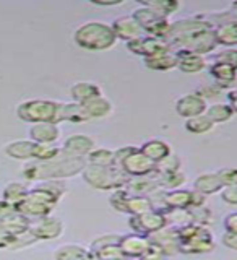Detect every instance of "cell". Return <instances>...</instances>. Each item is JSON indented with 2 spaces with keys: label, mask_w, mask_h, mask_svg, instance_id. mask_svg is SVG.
<instances>
[{
  "label": "cell",
  "mask_w": 237,
  "mask_h": 260,
  "mask_svg": "<svg viewBox=\"0 0 237 260\" xmlns=\"http://www.w3.org/2000/svg\"><path fill=\"white\" fill-rule=\"evenodd\" d=\"M31 231L36 236L38 241H52L60 238V234L63 233V223L59 218L54 216H46L36 219L31 223Z\"/></svg>",
  "instance_id": "15"
},
{
  "label": "cell",
  "mask_w": 237,
  "mask_h": 260,
  "mask_svg": "<svg viewBox=\"0 0 237 260\" xmlns=\"http://www.w3.org/2000/svg\"><path fill=\"white\" fill-rule=\"evenodd\" d=\"M176 171H181V159H179V156L174 153H171L167 158L156 162V173L159 174L176 173Z\"/></svg>",
  "instance_id": "42"
},
{
  "label": "cell",
  "mask_w": 237,
  "mask_h": 260,
  "mask_svg": "<svg viewBox=\"0 0 237 260\" xmlns=\"http://www.w3.org/2000/svg\"><path fill=\"white\" fill-rule=\"evenodd\" d=\"M89 117L83 108V104L80 103H60V109L57 114V125L60 122H73V124H81V122H88Z\"/></svg>",
  "instance_id": "21"
},
{
  "label": "cell",
  "mask_w": 237,
  "mask_h": 260,
  "mask_svg": "<svg viewBox=\"0 0 237 260\" xmlns=\"http://www.w3.org/2000/svg\"><path fill=\"white\" fill-rule=\"evenodd\" d=\"M127 49L132 54L143 57V59H148V57L164 54V52H173L167 41L151 38V36H142L132 41V43H127Z\"/></svg>",
  "instance_id": "10"
},
{
  "label": "cell",
  "mask_w": 237,
  "mask_h": 260,
  "mask_svg": "<svg viewBox=\"0 0 237 260\" xmlns=\"http://www.w3.org/2000/svg\"><path fill=\"white\" fill-rule=\"evenodd\" d=\"M120 242V236L119 234H103L99 238H96L91 244V247L89 250H97L101 247H106V246H116V244Z\"/></svg>",
  "instance_id": "48"
},
{
  "label": "cell",
  "mask_w": 237,
  "mask_h": 260,
  "mask_svg": "<svg viewBox=\"0 0 237 260\" xmlns=\"http://www.w3.org/2000/svg\"><path fill=\"white\" fill-rule=\"evenodd\" d=\"M215 62L226 63V65H229V67L237 70V49L229 47V49H224V51H221V52H218L215 55Z\"/></svg>",
  "instance_id": "47"
},
{
  "label": "cell",
  "mask_w": 237,
  "mask_h": 260,
  "mask_svg": "<svg viewBox=\"0 0 237 260\" xmlns=\"http://www.w3.org/2000/svg\"><path fill=\"white\" fill-rule=\"evenodd\" d=\"M140 4L143 7H150L154 12H158L162 15L164 18H167L169 15H173L179 10L181 4L176 2V0H140Z\"/></svg>",
  "instance_id": "37"
},
{
  "label": "cell",
  "mask_w": 237,
  "mask_h": 260,
  "mask_svg": "<svg viewBox=\"0 0 237 260\" xmlns=\"http://www.w3.org/2000/svg\"><path fill=\"white\" fill-rule=\"evenodd\" d=\"M140 151L145 154L146 158H150L153 162H159V161L167 158L169 154L173 153L169 143L164 142V140H159V138H153V140L145 142L140 146Z\"/></svg>",
  "instance_id": "27"
},
{
  "label": "cell",
  "mask_w": 237,
  "mask_h": 260,
  "mask_svg": "<svg viewBox=\"0 0 237 260\" xmlns=\"http://www.w3.org/2000/svg\"><path fill=\"white\" fill-rule=\"evenodd\" d=\"M75 43L86 51L99 52L108 51V49L116 46L119 41L116 31H114L112 24H108L104 21H88L83 23L73 35Z\"/></svg>",
  "instance_id": "3"
},
{
  "label": "cell",
  "mask_w": 237,
  "mask_h": 260,
  "mask_svg": "<svg viewBox=\"0 0 237 260\" xmlns=\"http://www.w3.org/2000/svg\"><path fill=\"white\" fill-rule=\"evenodd\" d=\"M227 98H229V106L232 108V111L237 112V91H231L227 94Z\"/></svg>",
  "instance_id": "57"
},
{
  "label": "cell",
  "mask_w": 237,
  "mask_h": 260,
  "mask_svg": "<svg viewBox=\"0 0 237 260\" xmlns=\"http://www.w3.org/2000/svg\"><path fill=\"white\" fill-rule=\"evenodd\" d=\"M158 176V184L162 190H176V189H181V185L185 182V174L182 171H176V173H166V174H159Z\"/></svg>",
  "instance_id": "38"
},
{
  "label": "cell",
  "mask_w": 237,
  "mask_h": 260,
  "mask_svg": "<svg viewBox=\"0 0 237 260\" xmlns=\"http://www.w3.org/2000/svg\"><path fill=\"white\" fill-rule=\"evenodd\" d=\"M83 179L88 185H91L96 190H119L124 189L132 177H128L122 168L111 166V168H99L88 165L85 168Z\"/></svg>",
  "instance_id": "4"
},
{
  "label": "cell",
  "mask_w": 237,
  "mask_h": 260,
  "mask_svg": "<svg viewBox=\"0 0 237 260\" xmlns=\"http://www.w3.org/2000/svg\"><path fill=\"white\" fill-rule=\"evenodd\" d=\"M94 254H96V257L99 258V260H120V258H125V255L122 254V250L119 247V244H116V246L101 247V249L94 250Z\"/></svg>",
  "instance_id": "44"
},
{
  "label": "cell",
  "mask_w": 237,
  "mask_h": 260,
  "mask_svg": "<svg viewBox=\"0 0 237 260\" xmlns=\"http://www.w3.org/2000/svg\"><path fill=\"white\" fill-rule=\"evenodd\" d=\"M177 55V69L182 70L184 73H198L207 67V62L203 59V55L187 51H179Z\"/></svg>",
  "instance_id": "24"
},
{
  "label": "cell",
  "mask_w": 237,
  "mask_h": 260,
  "mask_svg": "<svg viewBox=\"0 0 237 260\" xmlns=\"http://www.w3.org/2000/svg\"><path fill=\"white\" fill-rule=\"evenodd\" d=\"M65 192V184L62 181H44L28 192L26 199L16 205L18 213L29 219H41L51 216L52 210L59 203Z\"/></svg>",
  "instance_id": "1"
},
{
  "label": "cell",
  "mask_w": 237,
  "mask_h": 260,
  "mask_svg": "<svg viewBox=\"0 0 237 260\" xmlns=\"http://www.w3.org/2000/svg\"><path fill=\"white\" fill-rule=\"evenodd\" d=\"M167 257L162 254V252L158 249V247H154L153 244H151V249L150 252H146V254L140 258V260H166Z\"/></svg>",
  "instance_id": "56"
},
{
  "label": "cell",
  "mask_w": 237,
  "mask_h": 260,
  "mask_svg": "<svg viewBox=\"0 0 237 260\" xmlns=\"http://www.w3.org/2000/svg\"><path fill=\"white\" fill-rule=\"evenodd\" d=\"M122 0H111V2H97L94 0L93 5H97V7H116V5H120Z\"/></svg>",
  "instance_id": "58"
},
{
  "label": "cell",
  "mask_w": 237,
  "mask_h": 260,
  "mask_svg": "<svg viewBox=\"0 0 237 260\" xmlns=\"http://www.w3.org/2000/svg\"><path fill=\"white\" fill-rule=\"evenodd\" d=\"M5 154L12 159L18 161H35L36 153V142L32 140H15L12 143L5 145Z\"/></svg>",
  "instance_id": "20"
},
{
  "label": "cell",
  "mask_w": 237,
  "mask_h": 260,
  "mask_svg": "<svg viewBox=\"0 0 237 260\" xmlns=\"http://www.w3.org/2000/svg\"><path fill=\"white\" fill-rule=\"evenodd\" d=\"M192 197H193V190H187V189L167 190L162 193V205H164V208L187 210L192 208Z\"/></svg>",
  "instance_id": "22"
},
{
  "label": "cell",
  "mask_w": 237,
  "mask_h": 260,
  "mask_svg": "<svg viewBox=\"0 0 237 260\" xmlns=\"http://www.w3.org/2000/svg\"><path fill=\"white\" fill-rule=\"evenodd\" d=\"M62 146L57 145H47V143H36V153L35 161H52L62 154Z\"/></svg>",
  "instance_id": "41"
},
{
  "label": "cell",
  "mask_w": 237,
  "mask_h": 260,
  "mask_svg": "<svg viewBox=\"0 0 237 260\" xmlns=\"http://www.w3.org/2000/svg\"><path fill=\"white\" fill-rule=\"evenodd\" d=\"M13 239H15V236L8 233L4 228V224L0 223V249H10Z\"/></svg>",
  "instance_id": "52"
},
{
  "label": "cell",
  "mask_w": 237,
  "mask_h": 260,
  "mask_svg": "<svg viewBox=\"0 0 237 260\" xmlns=\"http://www.w3.org/2000/svg\"><path fill=\"white\" fill-rule=\"evenodd\" d=\"M151 244L158 247L166 257L176 255L181 252V238H179V228L176 226H166L161 231L150 236Z\"/></svg>",
  "instance_id": "13"
},
{
  "label": "cell",
  "mask_w": 237,
  "mask_h": 260,
  "mask_svg": "<svg viewBox=\"0 0 237 260\" xmlns=\"http://www.w3.org/2000/svg\"><path fill=\"white\" fill-rule=\"evenodd\" d=\"M143 63H145V67L150 70L167 72V70L177 69V55L174 52L158 54V55L148 57V59H143Z\"/></svg>",
  "instance_id": "29"
},
{
  "label": "cell",
  "mask_w": 237,
  "mask_h": 260,
  "mask_svg": "<svg viewBox=\"0 0 237 260\" xmlns=\"http://www.w3.org/2000/svg\"><path fill=\"white\" fill-rule=\"evenodd\" d=\"M162 213L166 216V221L167 226L173 224L176 228H181L185 224H190L192 223V215H190V210H179V208H161Z\"/></svg>",
  "instance_id": "36"
},
{
  "label": "cell",
  "mask_w": 237,
  "mask_h": 260,
  "mask_svg": "<svg viewBox=\"0 0 237 260\" xmlns=\"http://www.w3.org/2000/svg\"><path fill=\"white\" fill-rule=\"evenodd\" d=\"M124 189L128 192V195H146V197H150V193L161 190V187L158 184V176L154 173L145 177H132Z\"/></svg>",
  "instance_id": "19"
},
{
  "label": "cell",
  "mask_w": 237,
  "mask_h": 260,
  "mask_svg": "<svg viewBox=\"0 0 237 260\" xmlns=\"http://www.w3.org/2000/svg\"><path fill=\"white\" fill-rule=\"evenodd\" d=\"M128 224L132 231L142 236H151L154 233L161 231L162 228L167 226L166 216L162 213L161 208H154L151 211H146L143 215L138 216H128Z\"/></svg>",
  "instance_id": "9"
},
{
  "label": "cell",
  "mask_w": 237,
  "mask_h": 260,
  "mask_svg": "<svg viewBox=\"0 0 237 260\" xmlns=\"http://www.w3.org/2000/svg\"><path fill=\"white\" fill-rule=\"evenodd\" d=\"M207 116L215 122V124H223V122L231 120V117L234 116V111L229 104H211L207 109Z\"/></svg>",
  "instance_id": "39"
},
{
  "label": "cell",
  "mask_w": 237,
  "mask_h": 260,
  "mask_svg": "<svg viewBox=\"0 0 237 260\" xmlns=\"http://www.w3.org/2000/svg\"><path fill=\"white\" fill-rule=\"evenodd\" d=\"M88 165L91 166H99V168H111L117 166L116 165V151L108 150V148H94L88 154Z\"/></svg>",
  "instance_id": "33"
},
{
  "label": "cell",
  "mask_w": 237,
  "mask_h": 260,
  "mask_svg": "<svg viewBox=\"0 0 237 260\" xmlns=\"http://www.w3.org/2000/svg\"><path fill=\"white\" fill-rule=\"evenodd\" d=\"M189 210H190V215H192V223L205 226V228H207V224L213 223V215H211L210 208H207L205 205L189 208Z\"/></svg>",
  "instance_id": "43"
},
{
  "label": "cell",
  "mask_w": 237,
  "mask_h": 260,
  "mask_svg": "<svg viewBox=\"0 0 237 260\" xmlns=\"http://www.w3.org/2000/svg\"><path fill=\"white\" fill-rule=\"evenodd\" d=\"M88 166L86 158H73L63 153L52 161H31L23 168V176L28 181H62L83 173Z\"/></svg>",
  "instance_id": "2"
},
{
  "label": "cell",
  "mask_w": 237,
  "mask_h": 260,
  "mask_svg": "<svg viewBox=\"0 0 237 260\" xmlns=\"http://www.w3.org/2000/svg\"><path fill=\"white\" fill-rule=\"evenodd\" d=\"M119 168H122V171H124L128 177H145V176H151L156 173V162H153L150 158H146L140 151V148L122 161Z\"/></svg>",
  "instance_id": "11"
},
{
  "label": "cell",
  "mask_w": 237,
  "mask_h": 260,
  "mask_svg": "<svg viewBox=\"0 0 237 260\" xmlns=\"http://www.w3.org/2000/svg\"><path fill=\"white\" fill-rule=\"evenodd\" d=\"M151 210H154V202L151 197H146V195H128L125 202V213L128 216H138Z\"/></svg>",
  "instance_id": "30"
},
{
  "label": "cell",
  "mask_w": 237,
  "mask_h": 260,
  "mask_svg": "<svg viewBox=\"0 0 237 260\" xmlns=\"http://www.w3.org/2000/svg\"><path fill=\"white\" fill-rule=\"evenodd\" d=\"M83 108L89 119H103V117H108L112 112V104L109 100H106L104 96L94 98V100L85 103Z\"/></svg>",
  "instance_id": "31"
},
{
  "label": "cell",
  "mask_w": 237,
  "mask_h": 260,
  "mask_svg": "<svg viewBox=\"0 0 237 260\" xmlns=\"http://www.w3.org/2000/svg\"><path fill=\"white\" fill-rule=\"evenodd\" d=\"M89 249H85L78 244H65L54 252L55 260H86Z\"/></svg>",
  "instance_id": "32"
},
{
  "label": "cell",
  "mask_w": 237,
  "mask_h": 260,
  "mask_svg": "<svg viewBox=\"0 0 237 260\" xmlns=\"http://www.w3.org/2000/svg\"><path fill=\"white\" fill-rule=\"evenodd\" d=\"M18 213V210L13 205V203L7 202V200H0V223L2 221H7V219H10L12 216H15Z\"/></svg>",
  "instance_id": "50"
},
{
  "label": "cell",
  "mask_w": 237,
  "mask_h": 260,
  "mask_svg": "<svg viewBox=\"0 0 237 260\" xmlns=\"http://www.w3.org/2000/svg\"><path fill=\"white\" fill-rule=\"evenodd\" d=\"M221 199L223 202L229 203V205H237V185L224 187L221 190Z\"/></svg>",
  "instance_id": "51"
},
{
  "label": "cell",
  "mask_w": 237,
  "mask_h": 260,
  "mask_svg": "<svg viewBox=\"0 0 237 260\" xmlns=\"http://www.w3.org/2000/svg\"><path fill=\"white\" fill-rule=\"evenodd\" d=\"M29 138L36 143H47L55 145L60 138V130L57 124L52 122H39V124H32L29 128Z\"/></svg>",
  "instance_id": "18"
},
{
  "label": "cell",
  "mask_w": 237,
  "mask_h": 260,
  "mask_svg": "<svg viewBox=\"0 0 237 260\" xmlns=\"http://www.w3.org/2000/svg\"><path fill=\"white\" fill-rule=\"evenodd\" d=\"M179 238H181V254H208L215 249L213 236L205 226L195 223L181 226L179 228Z\"/></svg>",
  "instance_id": "5"
},
{
  "label": "cell",
  "mask_w": 237,
  "mask_h": 260,
  "mask_svg": "<svg viewBox=\"0 0 237 260\" xmlns=\"http://www.w3.org/2000/svg\"><path fill=\"white\" fill-rule=\"evenodd\" d=\"M28 192H29V189L24 184H21V182H10V184L5 185V189L2 192V199L7 200V202H10V203H13V205L16 207L20 202H23L24 199H26Z\"/></svg>",
  "instance_id": "35"
},
{
  "label": "cell",
  "mask_w": 237,
  "mask_h": 260,
  "mask_svg": "<svg viewBox=\"0 0 237 260\" xmlns=\"http://www.w3.org/2000/svg\"><path fill=\"white\" fill-rule=\"evenodd\" d=\"M138 150V146H122V148L116 150V165L119 166L125 158H128L130 154L135 153Z\"/></svg>",
  "instance_id": "53"
},
{
  "label": "cell",
  "mask_w": 237,
  "mask_h": 260,
  "mask_svg": "<svg viewBox=\"0 0 237 260\" xmlns=\"http://www.w3.org/2000/svg\"><path fill=\"white\" fill-rule=\"evenodd\" d=\"M31 223H32V219L23 216L20 213H16L10 219H7V221H2L5 230L10 233V234H13V236H18V234H23L24 231H28Z\"/></svg>",
  "instance_id": "40"
},
{
  "label": "cell",
  "mask_w": 237,
  "mask_h": 260,
  "mask_svg": "<svg viewBox=\"0 0 237 260\" xmlns=\"http://www.w3.org/2000/svg\"><path fill=\"white\" fill-rule=\"evenodd\" d=\"M132 16L142 26L145 36H151V38L167 41V38L171 35V24L173 23H169L167 18H164L162 15L154 12L150 7L142 5V7L135 8Z\"/></svg>",
  "instance_id": "8"
},
{
  "label": "cell",
  "mask_w": 237,
  "mask_h": 260,
  "mask_svg": "<svg viewBox=\"0 0 237 260\" xmlns=\"http://www.w3.org/2000/svg\"><path fill=\"white\" fill-rule=\"evenodd\" d=\"M70 96L73 98V101L85 104L88 101L94 100V98L103 96L101 88L96 83H89V81H80V83L72 85L70 88Z\"/></svg>",
  "instance_id": "25"
},
{
  "label": "cell",
  "mask_w": 237,
  "mask_h": 260,
  "mask_svg": "<svg viewBox=\"0 0 237 260\" xmlns=\"http://www.w3.org/2000/svg\"><path fill=\"white\" fill-rule=\"evenodd\" d=\"M120 260H132V258H127V257H125V258H120Z\"/></svg>",
  "instance_id": "60"
},
{
  "label": "cell",
  "mask_w": 237,
  "mask_h": 260,
  "mask_svg": "<svg viewBox=\"0 0 237 260\" xmlns=\"http://www.w3.org/2000/svg\"><path fill=\"white\" fill-rule=\"evenodd\" d=\"M207 100L198 93H189L176 101V112L185 119L201 116V114L207 112Z\"/></svg>",
  "instance_id": "14"
},
{
  "label": "cell",
  "mask_w": 237,
  "mask_h": 260,
  "mask_svg": "<svg viewBox=\"0 0 237 260\" xmlns=\"http://www.w3.org/2000/svg\"><path fill=\"white\" fill-rule=\"evenodd\" d=\"M210 73L216 80L218 88H229L235 83V78H237L235 69L229 67V65H226V63H219V62H215L211 65Z\"/></svg>",
  "instance_id": "28"
},
{
  "label": "cell",
  "mask_w": 237,
  "mask_h": 260,
  "mask_svg": "<svg viewBox=\"0 0 237 260\" xmlns=\"http://www.w3.org/2000/svg\"><path fill=\"white\" fill-rule=\"evenodd\" d=\"M127 199H128V192L125 189H119V190L112 192V195L109 197V203H111V207L116 211L125 213V202H127Z\"/></svg>",
  "instance_id": "46"
},
{
  "label": "cell",
  "mask_w": 237,
  "mask_h": 260,
  "mask_svg": "<svg viewBox=\"0 0 237 260\" xmlns=\"http://www.w3.org/2000/svg\"><path fill=\"white\" fill-rule=\"evenodd\" d=\"M224 230L227 233H237V211L229 213L224 218Z\"/></svg>",
  "instance_id": "55"
},
{
  "label": "cell",
  "mask_w": 237,
  "mask_h": 260,
  "mask_svg": "<svg viewBox=\"0 0 237 260\" xmlns=\"http://www.w3.org/2000/svg\"><path fill=\"white\" fill-rule=\"evenodd\" d=\"M216 46L218 43L215 38V28L187 32V35L177 36L169 41V47L174 54L179 51H187V52H195L203 55L215 51Z\"/></svg>",
  "instance_id": "6"
},
{
  "label": "cell",
  "mask_w": 237,
  "mask_h": 260,
  "mask_svg": "<svg viewBox=\"0 0 237 260\" xmlns=\"http://www.w3.org/2000/svg\"><path fill=\"white\" fill-rule=\"evenodd\" d=\"M221 242L224 244V246L227 249H231V250H235L237 252V233H224L223 234V239Z\"/></svg>",
  "instance_id": "54"
},
{
  "label": "cell",
  "mask_w": 237,
  "mask_h": 260,
  "mask_svg": "<svg viewBox=\"0 0 237 260\" xmlns=\"http://www.w3.org/2000/svg\"><path fill=\"white\" fill-rule=\"evenodd\" d=\"M35 242H38V238L35 234H32L31 231V228L28 231H24L23 234H18V236H15V239L12 242V246L10 249L12 250H16V249H23V247H28V246H32Z\"/></svg>",
  "instance_id": "45"
},
{
  "label": "cell",
  "mask_w": 237,
  "mask_h": 260,
  "mask_svg": "<svg viewBox=\"0 0 237 260\" xmlns=\"http://www.w3.org/2000/svg\"><path fill=\"white\" fill-rule=\"evenodd\" d=\"M119 247L127 258L132 260H140L146 252L151 249V239L150 236H142V234H124L120 236Z\"/></svg>",
  "instance_id": "12"
},
{
  "label": "cell",
  "mask_w": 237,
  "mask_h": 260,
  "mask_svg": "<svg viewBox=\"0 0 237 260\" xmlns=\"http://www.w3.org/2000/svg\"><path fill=\"white\" fill-rule=\"evenodd\" d=\"M60 109L59 101L52 100H28L18 104L16 116L23 122L39 124V122H52L57 124V114Z\"/></svg>",
  "instance_id": "7"
},
{
  "label": "cell",
  "mask_w": 237,
  "mask_h": 260,
  "mask_svg": "<svg viewBox=\"0 0 237 260\" xmlns=\"http://www.w3.org/2000/svg\"><path fill=\"white\" fill-rule=\"evenodd\" d=\"M215 38L216 43L221 46L234 47L237 46V20L229 18L226 21H221L215 28Z\"/></svg>",
  "instance_id": "23"
},
{
  "label": "cell",
  "mask_w": 237,
  "mask_h": 260,
  "mask_svg": "<svg viewBox=\"0 0 237 260\" xmlns=\"http://www.w3.org/2000/svg\"><path fill=\"white\" fill-rule=\"evenodd\" d=\"M224 189V185L221 182V177L218 173H205L200 174L193 182V190H197L203 195H211L218 193Z\"/></svg>",
  "instance_id": "26"
},
{
  "label": "cell",
  "mask_w": 237,
  "mask_h": 260,
  "mask_svg": "<svg viewBox=\"0 0 237 260\" xmlns=\"http://www.w3.org/2000/svg\"><path fill=\"white\" fill-rule=\"evenodd\" d=\"M112 28H114V31H116L117 38L125 41V43H132V41L145 36L142 26L138 24V21L133 18L132 15L120 16V18H117L112 23Z\"/></svg>",
  "instance_id": "17"
},
{
  "label": "cell",
  "mask_w": 237,
  "mask_h": 260,
  "mask_svg": "<svg viewBox=\"0 0 237 260\" xmlns=\"http://www.w3.org/2000/svg\"><path fill=\"white\" fill-rule=\"evenodd\" d=\"M62 150L73 158H88V154L94 150V140L88 135L75 134L65 140Z\"/></svg>",
  "instance_id": "16"
},
{
  "label": "cell",
  "mask_w": 237,
  "mask_h": 260,
  "mask_svg": "<svg viewBox=\"0 0 237 260\" xmlns=\"http://www.w3.org/2000/svg\"><path fill=\"white\" fill-rule=\"evenodd\" d=\"M218 174L221 177V182L224 187L237 185V169L235 168H223L218 171Z\"/></svg>",
  "instance_id": "49"
},
{
  "label": "cell",
  "mask_w": 237,
  "mask_h": 260,
  "mask_svg": "<svg viewBox=\"0 0 237 260\" xmlns=\"http://www.w3.org/2000/svg\"><path fill=\"white\" fill-rule=\"evenodd\" d=\"M215 127V122L211 120L207 114H201L197 117H190L185 120V130L195 135H201V134H208L211 132Z\"/></svg>",
  "instance_id": "34"
},
{
  "label": "cell",
  "mask_w": 237,
  "mask_h": 260,
  "mask_svg": "<svg viewBox=\"0 0 237 260\" xmlns=\"http://www.w3.org/2000/svg\"><path fill=\"white\" fill-rule=\"evenodd\" d=\"M232 8H234V10L237 12V2H234V4H232Z\"/></svg>",
  "instance_id": "59"
}]
</instances>
